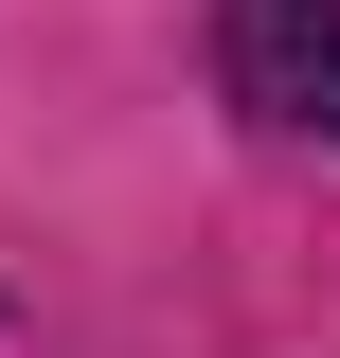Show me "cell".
<instances>
[{"label":"cell","instance_id":"6da1fadb","mask_svg":"<svg viewBox=\"0 0 340 358\" xmlns=\"http://www.w3.org/2000/svg\"><path fill=\"white\" fill-rule=\"evenodd\" d=\"M233 108L287 143H340V0H233Z\"/></svg>","mask_w":340,"mask_h":358}]
</instances>
